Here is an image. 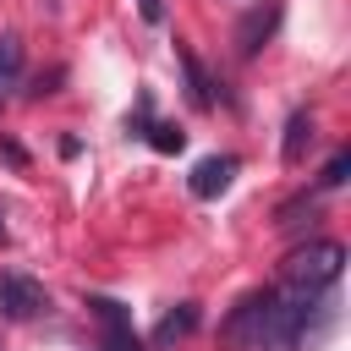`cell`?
Segmentation results:
<instances>
[{
  "label": "cell",
  "mask_w": 351,
  "mask_h": 351,
  "mask_svg": "<svg viewBox=\"0 0 351 351\" xmlns=\"http://www.w3.org/2000/svg\"><path fill=\"white\" fill-rule=\"evenodd\" d=\"M340 269H346V247L340 241H307V247H296L291 258H285V274L280 280H291V285H307L313 296H329V285L340 280Z\"/></svg>",
  "instance_id": "obj_2"
},
{
  "label": "cell",
  "mask_w": 351,
  "mask_h": 351,
  "mask_svg": "<svg viewBox=\"0 0 351 351\" xmlns=\"http://www.w3.org/2000/svg\"><path fill=\"white\" fill-rule=\"evenodd\" d=\"M137 16H143L148 27H159V22H165V0H137Z\"/></svg>",
  "instance_id": "obj_14"
},
{
  "label": "cell",
  "mask_w": 351,
  "mask_h": 351,
  "mask_svg": "<svg viewBox=\"0 0 351 351\" xmlns=\"http://www.w3.org/2000/svg\"><path fill=\"white\" fill-rule=\"evenodd\" d=\"M0 154H5V159H11V165H16V170H27V154H22V148H16V143H5V137H0Z\"/></svg>",
  "instance_id": "obj_15"
},
{
  "label": "cell",
  "mask_w": 351,
  "mask_h": 351,
  "mask_svg": "<svg viewBox=\"0 0 351 351\" xmlns=\"http://www.w3.org/2000/svg\"><path fill=\"white\" fill-rule=\"evenodd\" d=\"M88 307H93V318H99V329H104V351H143V340L132 335V313H126L115 296H93Z\"/></svg>",
  "instance_id": "obj_4"
},
{
  "label": "cell",
  "mask_w": 351,
  "mask_h": 351,
  "mask_svg": "<svg viewBox=\"0 0 351 351\" xmlns=\"http://www.w3.org/2000/svg\"><path fill=\"white\" fill-rule=\"evenodd\" d=\"M274 22H280V11H274V5H269V11H252V16L241 22V33H236V49H241V55L252 60V55L263 49V38L274 33Z\"/></svg>",
  "instance_id": "obj_8"
},
{
  "label": "cell",
  "mask_w": 351,
  "mask_h": 351,
  "mask_svg": "<svg viewBox=\"0 0 351 351\" xmlns=\"http://www.w3.org/2000/svg\"><path fill=\"white\" fill-rule=\"evenodd\" d=\"M197 318H203V313H197V302H181L176 313H165V318H159L154 346H176V340H186V335L197 329Z\"/></svg>",
  "instance_id": "obj_7"
},
{
  "label": "cell",
  "mask_w": 351,
  "mask_h": 351,
  "mask_svg": "<svg viewBox=\"0 0 351 351\" xmlns=\"http://www.w3.org/2000/svg\"><path fill=\"white\" fill-rule=\"evenodd\" d=\"M44 307H49V296H44V285H38L33 274H22V269H5V274H0V313H5V318L27 324V318H38Z\"/></svg>",
  "instance_id": "obj_3"
},
{
  "label": "cell",
  "mask_w": 351,
  "mask_h": 351,
  "mask_svg": "<svg viewBox=\"0 0 351 351\" xmlns=\"http://www.w3.org/2000/svg\"><path fill=\"white\" fill-rule=\"evenodd\" d=\"M176 55H181V66H186V99L197 104V110H208L214 104V82H208V71H203V60L186 49V44H176Z\"/></svg>",
  "instance_id": "obj_9"
},
{
  "label": "cell",
  "mask_w": 351,
  "mask_h": 351,
  "mask_svg": "<svg viewBox=\"0 0 351 351\" xmlns=\"http://www.w3.org/2000/svg\"><path fill=\"white\" fill-rule=\"evenodd\" d=\"M16 71H22V44L5 33V38H0V88H11V82H16Z\"/></svg>",
  "instance_id": "obj_11"
},
{
  "label": "cell",
  "mask_w": 351,
  "mask_h": 351,
  "mask_svg": "<svg viewBox=\"0 0 351 351\" xmlns=\"http://www.w3.org/2000/svg\"><path fill=\"white\" fill-rule=\"evenodd\" d=\"M230 176H236V159L230 154H208V159H197L192 165V197H219L225 186H230Z\"/></svg>",
  "instance_id": "obj_6"
},
{
  "label": "cell",
  "mask_w": 351,
  "mask_h": 351,
  "mask_svg": "<svg viewBox=\"0 0 351 351\" xmlns=\"http://www.w3.org/2000/svg\"><path fill=\"white\" fill-rule=\"evenodd\" d=\"M346 170H351V154H346V148H340V154H335V159H329V165H324V176H318V192H335V186H340V181H346Z\"/></svg>",
  "instance_id": "obj_13"
},
{
  "label": "cell",
  "mask_w": 351,
  "mask_h": 351,
  "mask_svg": "<svg viewBox=\"0 0 351 351\" xmlns=\"http://www.w3.org/2000/svg\"><path fill=\"white\" fill-rule=\"evenodd\" d=\"M148 143H154L159 154H181V148H186V132H176V126L154 121V126H148Z\"/></svg>",
  "instance_id": "obj_12"
},
{
  "label": "cell",
  "mask_w": 351,
  "mask_h": 351,
  "mask_svg": "<svg viewBox=\"0 0 351 351\" xmlns=\"http://www.w3.org/2000/svg\"><path fill=\"white\" fill-rule=\"evenodd\" d=\"M318 302H324V296H313L307 285L280 280V285L263 296V318H258L252 351H296L302 335H307V318L318 313Z\"/></svg>",
  "instance_id": "obj_1"
},
{
  "label": "cell",
  "mask_w": 351,
  "mask_h": 351,
  "mask_svg": "<svg viewBox=\"0 0 351 351\" xmlns=\"http://www.w3.org/2000/svg\"><path fill=\"white\" fill-rule=\"evenodd\" d=\"M307 143H313V115H307V110H296V115L285 121V143H280V154H285V165H296Z\"/></svg>",
  "instance_id": "obj_10"
},
{
  "label": "cell",
  "mask_w": 351,
  "mask_h": 351,
  "mask_svg": "<svg viewBox=\"0 0 351 351\" xmlns=\"http://www.w3.org/2000/svg\"><path fill=\"white\" fill-rule=\"evenodd\" d=\"M263 296H269V291H247V296L236 302V313L219 324V340H225V346H252L258 318H263Z\"/></svg>",
  "instance_id": "obj_5"
}]
</instances>
